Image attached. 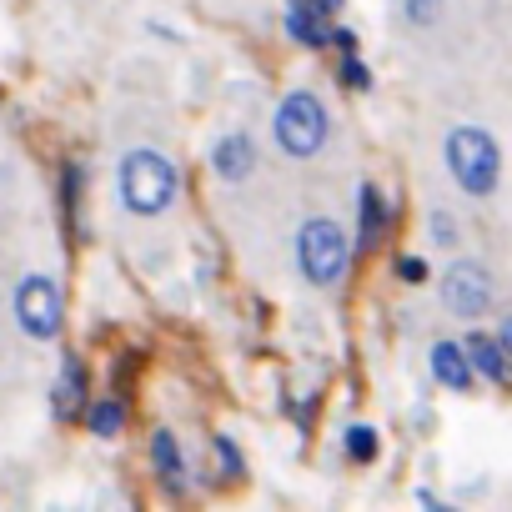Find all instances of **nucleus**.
<instances>
[{"instance_id":"nucleus-1","label":"nucleus","mask_w":512,"mask_h":512,"mask_svg":"<svg viewBox=\"0 0 512 512\" xmlns=\"http://www.w3.org/2000/svg\"><path fill=\"white\" fill-rule=\"evenodd\" d=\"M121 201L136 216H161L176 201V166L161 151H131L121 161Z\"/></svg>"},{"instance_id":"nucleus-2","label":"nucleus","mask_w":512,"mask_h":512,"mask_svg":"<svg viewBox=\"0 0 512 512\" xmlns=\"http://www.w3.org/2000/svg\"><path fill=\"white\" fill-rule=\"evenodd\" d=\"M447 166L457 176V186L467 196H492L497 191V176H502V151L487 131L477 126H457L447 136Z\"/></svg>"},{"instance_id":"nucleus-3","label":"nucleus","mask_w":512,"mask_h":512,"mask_svg":"<svg viewBox=\"0 0 512 512\" xmlns=\"http://www.w3.org/2000/svg\"><path fill=\"white\" fill-rule=\"evenodd\" d=\"M272 131H277V146H282L287 156L307 161V156H317V151L327 146V106H322L312 91H292V96L277 106Z\"/></svg>"},{"instance_id":"nucleus-4","label":"nucleus","mask_w":512,"mask_h":512,"mask_svg":"<svg viewBox=\"0 0 512 512\" xmlns=\"http://www.w3.org/2000/svg\"><path fill=\"white\" fill-rule=\"evenodd\" d=\"M297 256H302V277L312 287H332L347 272V236H342V226L327 221V216L307 221L302 236H297Z\"/></svg>"},{"instance_id":"nucleus-5","label":"nucleus","mask_w":512,"mask_h":512,"mask_svg":"<svg viewBox=\"0 0 512 512\" xmlns=\"http://www.w3.org/2000/svg\"><path fill=\"white\" fill-rule=\"evenodd\" d=\"M16 322L36 342H51L61 332V292H56L51 277H26L21 282V292H16Z\"/></svg>"},{"instance_id":"nucleus-6","label":"nucleus","mask_w":512,"mask_h":512,"mask_svg":"<svg viewBox=\"0 0 512 512\" xmlns=\"http://www.w3.org/2000/svg\"><path fill=\"white\" fill-rule=\"evenodd\" d=\"M442 302H447V312H457V317L487 312V307H492V282H487V272H482L477 262H452L447 277H442Z\"/></svg>"},{"instance_id":"nucleus-7","label":"nucleus","mask_w":512,"mask_h":512,"mask_svg":"<svg viewBox=\"0 0 512 512\" xmlns=\"http://www.w3.org/2000/svg\"><path fill=\"white\" fill-rule=\"evenodd\" d=\"M287 31L302 46H327L332 26H327V6L322 0H287Z\"/></svg>"},{"instance_id":"nucleus-8","label":"nucleus","mask_w":512,"mask_h":512,"mask_svg":"<svg viewBox=\"0 0 512 512\" xmlns=\"http://www.w3.org/2000/svg\"><path fill=\"white\" fill-rule=\"evenodd\" d=\"M432 372H437V382L442 387H452V392H467L472 387V357H467V342H437L432 347Z\"/></svg>"},{"instance_id":"nucleus-9","label":"nucleus","mask_w":512,"mask_h":512,"mask_svg":"<svg viewBox=\"0 0 512 512\" xmlns=\"http://www.w3.org/2000/svg\"><path fill=\"white\" fill-rule=\"evenodd\" d=\"M216 171H221V181H246V176L256 171L251 141H246V136H221V141H216Z\"/></svg>"},{"instance_id":"nucleus-10","label":"nucleus","mask_w":512,"mask_h":512,"mask_svg":"<svg viewBox=\"0 0 512 512\" xmlns=\"http://www.w3.org/2000/svg\"><path fill=\"white\" fill-rule=\"evenodd\" d=\"M382 226H387L382 196H377V186H367V181H362V191H357V246H362V251H372V246L382 241Z\"/></svg>"},{"instance_id":"nucleus-11","label":"nucleus","mask_w":512,"mask_h":512,"mask_svg":"<svg viewBox=\"0 0 512 512\" xmlns=\"http://www.w3.org/2000/svg\"><path fill=\"white\" fill-rule=\"evenodd\" d=\"M467 357H472V367H477L487 382H502V377H507V367H512V362H507L502 337H482V332H477V337H467Z\"/></svg>"},{"instance_id":"nucleus-12","label":"nucleus","mask_w":512,"mask_h":512,"mask_svg":"<svg viewBox=\"0 0 512 512\" xmlns=\"http://www.w3.org/2000/svg\"><path fill=\"white\" fill-rule=\"evenodd\" d=\"M81 402H86V367L76 362V357H66V367H61V382H56V417L66 422V417H76L81 412Z\"/></svg>"},{"instance_id":"nucleus-13","label":"nucleus","mask_w":512,"mask_h":512,"mask_svg":"<svg viewBox=\"0 0 512 512\" xmlns=\"http://www.w3.org/2000/svg\"><path fill=\"white\" fill-rule=\"evenodd\" d=\"M151 462H156V472H161V482H166L171 492L186 487V477H181V452H176V437H171L166 427L151 432Z\"/></svg>"},{"instance_id":"nucleus-14","label":"nucleus","mask_w":512,"mask_h":512,"mask_svg":"<svg viewBox=\"0 0 512 512\" xmlns=\"http://www.w3.org/2000/svg\"><path fill=\"white\" fill-rule=\"evenodd\" d=\"M121 422H126V407H121V402H101V407H91V432H96V437H116Z\"/></svg>"},{"instance_id":"nucleus-15","label":"nucleus","mask_w":512,"mask_h":512,"mask_svg":"<svg viewBox=\"0 0 512 512\" xmlns=\"http://www.w3.org/2000/svg\"><path fill=\"white\" fill-rule=\"evenodd\" d=\"M347 457H357V462H372V457H377V427H367V422L347 427Z\"/></svg>"},{"instance_id":"nucleus-16","label":"nucleus","mask_w":512,"mask_h":512,"mask_svg":"<svg viewBox=\"0 0 512 512\" xmlns=\"http://www.w3.org/2000/svg\"><path fill=\"white\" fill-rule=\"evenodd\" d=\"M342 81H347L352 91H357V86L367 91V86H372V71H367V66L357 61V56H347V61H342Z\"/></svg>"},{"instance_id":"nucleus-17","label":"nucleus","mask_w":512,"mask_h":512,"mask_svg":"<svg viewBox=\"0 0 512 512\" xmlns=\"http://www.w3.org/2000/svg\"><path fill=\"white\" fill-rule=\"evenodd\" d=\"M407 11H412V21H417V26H432V21H437V11H442V0H407Z\"/></svg>"},{"instance_id":"nucleus-18","label":"nucleus","mask_w":512,"mask_h":512,"mask_svg":"<svg viewBox=\"0 0 512 512\" xmlns=\"http://www.w3.org/2000/svg\"><path fill=\"white\" fill-rule=\"evenodd\" d=\"M397 277H402V282H422V277H427L422 256H402V262H397Z\"/></svg>"},{"instance_id":"nucleus-19","label":"nucleus","mask_w":512,"mask_h":512,"mask_svg":"<svg viewBox=\"0 0 512 512\" xmlns=\"http://www.w3.org/2000/svg\"><path fill=\"white\" fill-rule=\"evenodd\" d=\"M216 452H221V467H226V477H236V472H241V457H236V447H231L226 437H216Z\"/></svg>"},{"instance_id":"nucleus-20","label":"nucleus","mask_w":512,"mask_h":512,"mask_svg":"<svg viewBox=\"0 0 512 512\" xmlns=\"http://www.w3.org/2000/svg\"><path fill=\"white\" fill-rule=\"evenodd\" d=\"M432 236H437L442 246H447V241H457V231H452V216H447V211H442V216H432Z\"/></svg>"},{"instance_id":"nucleus-21","label":"nucleus","mask_w":512,"mask_h":512,"mask_svg":"<svg viewBox=\"0 0 512 512\" xmlns=\"http://www.w3.org/2000/svg\"><path fill=\"white\" fill-rule=\"evenodd\" d=\"M502 347H507V362H512V317L502 322Z\"/></svg>"},{"instance_id":"nucleus-22","label":"nucleus","mask_w":512,"mask_h":512,"mask_svg":"<svg viewBox=\"0 0 512 512\" xmlns=\"http://www.w3.org/2000/svg\"><path fill=\"white\" fill-rule=\"evenodd\" d=\"M322 6H327V11H337V6H342V0H322Z\"/></svg>"}]
</instances>
